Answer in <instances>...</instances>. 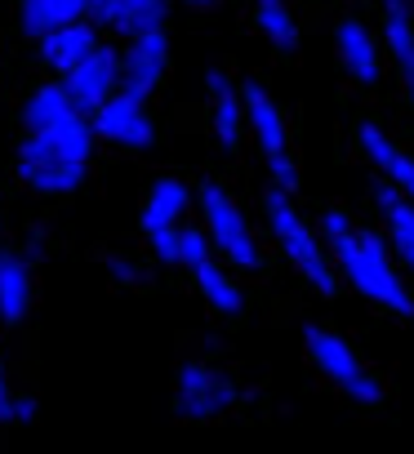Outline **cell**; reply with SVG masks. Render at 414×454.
Here are the masks:
<instances>
[{"mask_svg": "<svg viewBox=\"0 0 414 454\" xmlns=\"http://www.w3.org/2000/svg\"><path fill=\"white\" fill-rule=\"evenodd\" d=\"M316 227H321V237H325V250L334 259L339 281L356 299H365L383 317L414 321V290H410V281H405L392 246L383 241V232L352 223L343 209H325Z\"/></svg>", "mask_w": 414, "mask_h": 454, "instance_id": "cell-1", "label": "cell"}, {"mask_svg": "<svg viewBox=\"0 0 414 454\" xmlns=\"http://www.w3.org/2000/svg\"><path fill=\"white\" fill-rule=\"evenodd\" d=\"M263 227L272 246L281 250V259L294 268V277L316 294V299H334L339 294V272H334V259L325 250V237L321 227H312L299 209V200L281 187H263Z\"/></svg>", "mask_w": 414, "mask_h": 454, "instance_id": "cell-2", "label": "cell"}, {"mask_svg": "<svg viewBox=\"0 0 414 454\" xmlns=\"http://www.w3.org/2000/svg\"><path fill=\"white\" fill-rule=\"evenodd\" d=\"M196 214H200V232L210 237L215 254L237 277H259L263 272V241L254 232L250 214L241 209V200L219 178L196 183Z\"/></svg>", "mask_w": 414, "mask_h": 454, "instance_id": "cell-3", "label": "cell"}, {"mask_svg": "<svg viewBox=\"0 0 414 454\" xmlns=\"http://www.w3.org/2000/svg\"><path fill=\"white\" fill-rule=\"evenodd\" d=\"M19 121H23V134H36L54 147H63L72 160L81 165H94V152H98V134H94V116H85L63 81H41L27 90L23 107H19Z\"/></svg>", "mask_w": 414, "mask_h": 454, "instance_id": "cell-4", "label": "cell"}, {"mask_svg": "<svg viewBox=\"0 0 414 454\" xmlns=\"http://www.w3.org/2000/svg\"><path fill=\"white\" fill-rule=\"evenodd\" d=\"M303 356H308V365H312L325 383H334L352 405H379V401L387 396L383 374L370 370V365L356 356V348H352L334 325L308 321V325H303Z\"/></svg>", "mask_w": 414, "mask_h": 454, "instance_id": "cell-5", "label": "cell"}, {"mask_svg": "<svg viewBox=\"0 0 414 454\" xmlns=\"http://www.w3.org/2000/svg\"><path fill=\"white\" fill-rule=\"evenodd\" d=\"M246 387L237 379V370H228L223 361H205V356H187L174 370V419L183 423H215L223 414H232L241 405Z\"/></svg>", "mask_w": 414, "mask_h": 454, "instance_id": "cell-6", "label": "cell"}, {"mask_svg": "<svg viewBox=\"0 0 414 454\" xmlns=\"http://www.w3.org/2000/svg\"><path fill=\"white\" fill-rule=\"evenodd\" d=\"M246 90V116H250V138L263 156V169H268V187H281V192H299V156H294V143H290V125H285V112L277 103V94L259 81V76H246L241 81Z\"/></svg>", "mask_w": 414, "mask_h": 454, "instance_id": "cell-7", "label": "cell"}, {"mask_svg": "<svg viewBox=\"0 0 414 454\" xmlns=\"http://www.w3.org/2000/svg\"><path fill=\"white\" fill-rule=\"evenodd\" d=\"M14 178L23 192L41 196V200H54V196H72L85 187L90 178V165L72 160L63 147L36 138V134H23L19 147H14Z\"/></svg>", "mask_w": 414, "mask_h": 454, "instance_id": "cell-8", "label": "cell"}, {"mask_svg": "<svg viewBox=\"0 0 414 454\" xmlns=\"http://www.w3.org/2000/svg\"><path fill=\"white\" fill-rule=\"evenodd\" d=\"M94 134H98V143L121 147V152H152L156 147V116H152L147 98L121 90L112 103H103L94 112Z\"/></svg>", "mask_w": 414, "mask_h": 454, "instance_id": "cell-9", "label": "cell"}, {"mask_svg": "<svg viewBox=\"0 0 414 454\" xmlns=\"http://www.w3.org/2000/svg\"><path fill=\"white\" fill-rule=\"evenodd\" d=\"M334 59H339V67L348 72L352 85H361V90H379V85H383V72H387L383 59H387V50H383V41L370 32L365 19L343 14V19L334 23Z\"/></svg>", "mask_w": 414, "mask_h": 454, "instance_id": "cell-10", "label": "cell"}, {"mask_svg": "<svg viewBox=\"0 0 414 454\" xmlns=\"http://www.w3.org/2000/svg\"><path fill=\"white\" fill-rule=\"evenodd\" d=\"M63 90H67V98L85 112V116H94L103 103H112L125 85H121V45H98L72 76H63Z\"/></svg>", "mask_w": 414, "mask_h": 454, "instance_id": "cell-11", "label": "cell"}, {"mask_svg": "<svg viewBox=\"0 0 414 454\" xmlns=\"http://www.w3.org/2000/svg\"><path fill=\"white\" fill-rule=\"evenodd\" d=\"M36 308V263L19 241H0V330H19Z\"/></svg>", "mask_w": 414, "mask_h": 454, "instance_id": "cell-12", "label": "cell"}, {"mask_svg": "<svg viewBox=\"0 0 414 454\" xmlns=\"http://www.w3.org/2000/svg\"><path fill=\"white\" fill-rule=\"evenodd\" d=\"M356 152H361V160L379 174V183H387V187H396L405 200H414V152H410V147H401L383 125L361 121V125H356Z\"/></svg>", "mask_w": 414, "mask_h": 454, "instance_id": "cell-13", "label": "cell"}, {"mask_svg": "<svg viewBox=\"0 0 414 454\" xmlns=\"http://www.w3.org/2000/svg\"><path fill=\"white\" fill-rule=\"evenodd\" d=\"M205 98H210V129H215V143L223 152H237L250 134V116H246V90L223 72V67H210L205 72Z\"/></svg>", "mask_w": 414, "mask_h": 454, "instance_id": "cell-14", "label": "cell"}, {"mask_svg": "<svg viewBox=\"0 0 414 454\" xmlns=\"http://www.w3.org/2000/svg\"><path fill=\"white\" fill-rule=\"evenodd\" d=\"M169 76V36L165 32H152V36H138V41H125L121 50V85L138 98H152Z\"/></svg>", "mask_w": 414, "mask_h": 454, "instance_id": "cell-15", "label": "cell"}, {"mask_svg": "<svg viewBox=\"0 0 414 454\" xmlns=\"http://www.w3.org/2000/svg\"><path fill=\"white\" fill-rule=\"evenodd\" d=\"M383 14V50L401 81V94L414 112V0H379Z\"/></svg>", "mask_w": 414, "mask_h": 454, "instance_id": "cell-16", "label": "cell"}, {"mask_svg": "<svg viewBox=\"0 0 414 454\" xmlns=\"http://www.w3.org/2000/svg\"><path fill=\"white\" fill-rule=\"evenodd\" d=\"M196 205V187L178 174H160L147 183L143 209H138V227L147 232H169V227H187V214Z\"/></svg>", "mask_w": 414, "mask_h": 454, "instance_id": "cell-17", "label": "cell"}, {"mask_svg": "<svg viewBox=\"0 0 414 454\" xmlns=\"http://www.w3.org/2000/svg\"><path fill=\"white\" fill-rule=\"evenodd\" d=\"M98 45H103V27H98L94 19H81V23L59 27L54 36H45V41L36 45V59H41V67H45L54 81H63V76H72Z\"/></svg>", "mask_w": 414, "mask_h": 454, "instance_id": "cell-18", "label": "cell"}, {"mask_svg": "<svg viewBox=\"0 0 414 454\" xmlns=\"http://www.w3.org/2000/svg\"><path fill=\"white\" fill-rule=\"evenodd\" d=\"M370 200H374V214H379V227H383V241L392 246L396 263L414 277V200H405L387 183H374Z\"/></svg>", "mask_w": 414, "mask_h": 454, "instance_id": "cell-19", "label": "cell"}, {"mask_svg": "<svg viewBox=\"0 0 414 454\" xmlns=\"http://www.w3.org/2000/svg\"><path fill=\"white\" fill-rule=\"evenodd\" d=\"M169 5L174 0H107V5L94 14V23L121 41H138L152 32H165L169 23Z\"/></svg>", "mask_w": 414, "mask_h": 454, "instance_id": "cell-20", "label": "cell"}, {"mask_svg": "<svg viewBox=\"0 0 414 454\" xmlns=\"http://www.w3.org/2000/svg\"><path fill=\"white\" fill-rule=\"evenodd\" d=\"M81 19H90V0H19V32L32 45H41L45 36Z\"/></svg>", "mask_w": 414, "mask_h": 454, "instance_id": "cell-21", "label": "cell"}, {"mask_svg": "<svg viewBox=\"0 0 414 454\" xmlns=\"http://www.w3.org/2000/svg\"><path fill=\"white\" fill-rule=\"evenodd\" d=\"M191 286H196V294L205 299V308L219 312V317H241V312H246V290H241L237 272H232L223 259L205 263V268L191 277Z\"/></svg>", "mask_w": 414, "mask_h": 454, "instance_id": "cell-22", "label": "cell"}, {"mask_svg": "<svg viewBox=\"0 0 414 454\" xmlns=\"http://www.w3.org/2000/svg\"><path fill=\"white\" fill-rule=\"evenodd\" d=\"M254 27L277 54H299V19L290 0H272V5H254Z\"/></svg>", "mask_w": 414, "mask_h": 454, "instance_id": "cell-23", "label": "cell"}, {"mask_svg": "<svg viewBox=\"0 0 414 454\" xmlns=\"http://www.w3.org/2000/svg\"><path fill=\"white\" fill-rule=\"evenodd\" d=\"M215 259H219V254H215L210 237H205L200 227H183V272L196 277L205 263H215Z\"/></svg>", "mask_w": 414, "mask_h": 454, "instance_id": "cell-24", "label": "cell"}, {"mask_svg": "<svg viewBox=\"0 0 414 454\" xmlns=\"http://www.w3.org/2000/svg\"><path fill=\"white\" fill-rule=\"evenodd\" d=\"M103 268H107V277L112 281H121V286H143L147 281V268L138 263V259H129V254H103Z\"/></svg>", "mask_w": 414, "mask_h": 454, "instance_id": "cell-25", "label": "cell"}, {"mask_svg": "<svg viewBox=\"0 0 414 454\" xmlns=\"http://www.w3.org/2000/svg\"><path fill=\"white\" fill-rule=\"evenodd\" d=\"M19 246H23V254H27L32 263H41V259H45V250H50V237H45V223H32L27 232L19 237Z\"/></svg>", "mask_w": 414, "mask_h": 454, "instance_id": "cell-26", "label": "cell"}, {"mask_svg": "<svg viewBox=\"0 0 414 454\" xmlns=\"http://www.w3.org/2000/svg\"><path fill=\"white\" fill-rule=\"evenodd\" d=\"M14 401H19V392H14V379H10L5 356H0V423H14Z\"/></svg>", "mask_w": 414, "mask_h": 454, "instance_id": "cell-27", "label": "cell"}, {"mask_svg": "<svg viewBox=\"0 0 414 454\" xmlns=\"http://www.w3.org/2000/svg\"><path fill=\"white\" fill-rule=\"evenodd\" d=\"M32 419H36V396L19 392V401H14V423H32Z\"/></svg>", "mask_w": 414, "mask_h": 454, "instance_id": "cell-28", "label": "cell"}, {"mask_svg": "<svg viewBox=\"0 0 414 454\" xmlns=\"http://www.w3.org/2000/svg\"><path fill=\"white\" fill-rule=\"evenodd\" d=\"M183 5H187V10H196V14H210V10H219V5H223V0H183Z\"/></svg>", "mask_w": 414, "mask_h": 454, "instance_id": "cell-29", "label": "cell"}, {"mask_svg": "<svg viewBox=\"0 0 414 454\" xmlns=\"http://www.w3.org/2000/svg\"><path fill=\"white\" fill-rule=\"evenodd\" d=\"M254 5H272V0H254Z\"/></svg>", "mask_w": 414, "mask_h": 454, "instance_id": "cell-30", "label": "cell"}]
</instances>
